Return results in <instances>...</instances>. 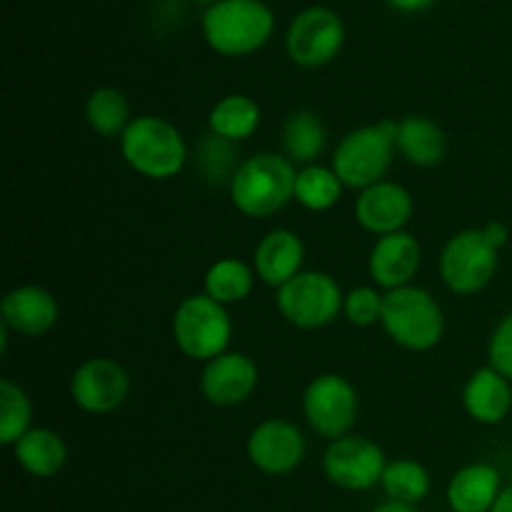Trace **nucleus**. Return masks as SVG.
Here are the masks:
<instances>
[{
    "label": "nucleus",
    "instance_id": "1",
    "mask_svg": "<svg viewBox=\"0 0 512 512\" xmlns=\"http://www.w3.org/2000/svg\"><path fill=\"white\" fill-rule=\"evenodd\" d=\"M295 178L298 170L285 155H250L230 180V200L248 218H270L295 200Z\"/></svg>",
    "mask_w": 512,
    "mask_h": 512
},
{
    "label": "nucleus",
    "instance_id": "2",
    "mask_svg": "<svg viewBox=\"0 0 512 512\" xmlns=\"http://www.w3.org/2000/svg\"><path fill=\"white\" fill-rule=\"evenodd\" d=\"M120 153L138 175L150 180H170L185 168L188 145L170 120L158 115L133 118L120 138Z\"/></svg>",
    "mask_w": 512,
    "mask_h": 512
},
{
    "label": "nucleus",
    "instance_id": "3",
    "mask_svg": "<svg viewBox=\"0 0 512 512\" xmlns=\"http://www.w3.org/2000/svg\"><path fill=\"white\" fill-rule=\"evenodd\" d=\"M395 138H398V120L393 118L350 130L335 148L330 168L338 173L345 188H370L388 175L398 150Z\"/></svg>",
    "mask_w": 512,
    "mask_h": 512
},
{
    "label": "nucleus",
    "instance_id": "4",
    "mask_svg": "<svg viewBox=\"0 0 512 512\" xmlns=\"http://www.w3.org/2000/svg\"><path fill=\"white\" fill-rule=\"evenodd\" d=\"M275 28L270 8L260 0H220L203 15V33L210 48L240 58L263 48Z\"/></svg>",
    "mask_w": 512,
    "mask_h": 512
},
{
    "label": "nucleus",
    "instance_id": "5",
    "mask_svg": "<svg viewBox=\"0 0 512 512\" xmlns=\"http://www.w3.org/2000/svg\"><path fill=\"white\" fill-rule=\"evenodd\" d=\"M380 323L393 343L413 353L433 350L445 333V315L440 303L428 290L415 288V285L385 293Z\"/></svg>",
    "mask_w": 512,
    "mask_h": 512
},
{
    "label": "nucleus",
    "instance_id": "6",
    "mask_svg": "<svg viewBox=\"0 0 512 512\" xmlns=\"http://www.w3.org/2000/svg\"><path fill=\"white\" fill-rule=\"evenodd\" d=\"M233 323H230L228 308L215 303L210 295H188L175 308L173 315V338L180 353L190 360H208L228 353Z\"/></svg>",
    "mask_w": 512,
    "mask_h": 512
},
{
    "label": "nucleus",
    "instance_id": "7",
    "mask_svg": "<svg viewBox=\"0 0 512 512\" xmlns=\"http://www.w3.org/2000/svg\"><path fill=\"white\" fill-rule=\"evenodd\" d=\"M280 315L300 330H318L340 315L345 295L338 280L318 270H303L275 295Z\"/></svg>",
    "mask_w": 512,
    "mask_h": 512
},
{
    "label": "nucleus",
    "instance_id": "8",
    "mask_svg": "<svg viewBox=\"0 0 512 512\" xmlns=\"http://www.w3.org/2000/svg\"><path fill=\"white\" fill-rule=\"evenodd\" d=\"M498 253L483 228L460 230L440 253V278L455 295L480 293L495 278Z\"/></svg>",
    "mask_w": 512,
    "mask_h": 512
},
{
    "label": "nucleus",
    "instance_id": "9",
    "mask_svg": "<svg viewBox=\"0 0 512 512\" xmlns=\"http://www.w3.org/2000/svg\"><path fill=\"white\" fill-rule=\"evenodd\" d=\"M303 415L320 438H345L358 418V390L338 373L318 375L303 393Z\"/></svg>",
    "mask_w": 512,
    "mask_h": 512
},
{
    "label": "nucleus",
    "instance_id": "10",
    "mask_svg": "<svg viewBox=\"0 0 512 512\" xmlns=\"http://www.w3.org/2000/svg\"><path fill=\"white\" fill-rule=\"evenodd\" d=\"M388 460L375 440L363 435H345L333 440L323 455L325 478L340 490L363 493L383 480Z\"/></svg>",
    "mask_w": 512,
    "mask_h": 512
},
{
    "label": "nucleus",
    "instance_id": "11",
    "mask_svg": "<svg viewBox=\"0 0 512 512\" xmlns=\"http://www.w3.org/2000/svg\"><path fill=\"white\" fill-rule=\"evenodd\" d=\"M345 43V25L335 10L313 5L295 15L288 28V55L300 68H323Z\"/></svg>",
    "mask_w": 512,
    "mask_h": 512
},
{
    "label": "nucleus",
    "instance_id": "12",
    "mask_svg": "<svg viewBox=\"0 0 512 512\" xmlns=\"http://www.w3.org/2000/svg\"><path fill=\"white\" fill-rule=\"evenodd\" d=\"M130 375L118 360L90 358L75 368L70 378V398L80 410L108 415L128 400Z\"/></svg>",
    "mask_w": 512,
    "mask_h": 512
},
{
    "label": "nucleus",
    "instance_id": "13",
    "mask_svg": "<svg viewBox=\"0 0 512 512\" xmlns=\"http://www.w3.org/2000/svg\"><path fill=\"white\" fill-rule=\"evenodd\" d=\"M305 435L295 423L268 418L248 438V458L260 473L288 475L305 460Z\"/></svg>",
    "mask_w": 512,
    "mask_h": 512
},
{
    "label": "nucleus",
    "instance_id": "14",
    "mask_svg": "<svg viewBox=\"0 0 512 512\" xmlns=\"http://www.w3.org/2000/svg\"><path fill=\"white\" fill-rule=\"evenodd\" d=\"M258 365L245 353H223L208 360L200 375V393L210 405L235 408L245 403L258 388Z\"/></svg>",
    "mask_w": 512,
    "mask_h": 512
},
{
    "label": "nucleus",
    "instance_id": "15",
    "mask_svg": "<svg viewBox=\"0 0 512 512\" xmlns=\"http://www.w3.org/2000/svg\"><path fill=\"white\" fill-rule=\"evenodd\" d=\"M410 218H413V195L393 180H380V183L360 190L358 200H355L358 225L378 238L405 230Z\"/></svg>",
    "mask_w": 512,
    "mask_h": 512
},
{
    "label": "nucleus",
    "instance_id": "16",
    "mask_svg": "<svg viewBox=\"0 0 512 512\" xmlns=\"http://www.w3.org/2000/svg\"><path fill=\"white\" fill-rule=\"evenodd\" d=\"M420 263H423V250H420L418 238L400 230V233H390L375 240L373 250H370L368 270L373 283L383 288L385 293H390V290L413 283Z\"/></svg>",
    "mask_w": 512,
    "mask_h": 512
},
{
    "label": "nucleus",
    "instance_id": "17",
    "mask_svg": "<svg viewBox=\"0 0 512 512\" xmlns=\"http://www.w3.org/2000/svg\"><path fill=\"white\" fill-rule=\"evenodd\" d=\"M58 300L40 285H20L0 303V323L25 338H40L58 323Z\"/></svg>",
    "mask_w": 512,
    "mask_h": 512
},
{
    "label": "nucleus",
    "instance_id": "18",
    "mask_svg": "<svg viewBox=\"0 0 512 512\" xmlns=\"http://www.w3.org/2000/svg\"><path fill=\"white\" fill-rule=\"evenodd\" d=\"M303 260L305 245L300 235L288 228H275L260 238L253 255V268L265 285L278 290L303 273Z\"/></svg>",
    "mask_w": 512,
    "mask_h": 512
},
{
    "label": "nucleus",
    "instance_id": "19",
    "mask_svg": "<svg viewBox=\"0 0 512 512\" xmlns=\"http://www.w3.org/2000/svg\"><path fill=\"white\" fill-rule=\"evenodd\" d=\"M463 408L475 423L498 425L512 410V383L495 368H478L463 388Z\"/></svg>",
    "mask_w": 512,
    "mask_h": 512
},
{
    "label": "nucleus",
    "instance_id": "20",
    "mask_svg": "<svg viewBox=\"0 0 512 512\" xmlns=\"http://www.w3.org/2000/svg\"><path fill=\"white\" fill-rule=\"evenodd\" d=\"M503 493V478L490 463L460 468L448 483V505L453 512H490Z\"/></svg>",
    "mask_w": 512,
    "mask_h": 512
},
{
    "label": "nucleus",
    "instance_id": "21",
    "mask_svg": "<svg viewBox=\"0 0 512 512\" xmlns=\"http://www.w3.org/2000/svg\"><path fill=\"white\" fill-rule=\"evenodd\" d=\"M395 145L410 165L435 168L438 163H443L448 138L435 120L425 118V115H405L403 120H398Z\"/></svg>",
    "mask_w": 512,
    "mask_h": 512
},
{
    "label": "nucleus",
    "instance_id": "22",
    "mask_svg": "<svg viewBox=\"0 0 512 512\" xmlns=\"http://www.w3.org/2000/svg\"><path fill=\"white\" fill-rule=\"evenodd\" d=\"M13 455L20 468L33 478H53L68 463V445L55 430L30 428L13 445Z\"/></svg>",
    "mask_w": 512,
    "mask_h": 512
},
{
    "label": "nucleus",
    "instance_id": "23",
    "mask_svg": "<svg viewBox=\"0 0 512 512\" xmlns=\"http://www.w3.org/2000/svg\"><path fill=\"white\" fill-rule=\"evenodd\" d=\"M260 120H263L260 105L248 95L233 93L213 105L208 115V128L218 138L240 143V140L253 138L255 130L260 128Z\"/></svg>",
    "mask_w": 512,
    "mask_h": 512
},
{
    "label": "nucleus",
    "instance_id": "24",
    "mask_svg": "<svg viewBox=\"0 0 512 512\" xmlns=\"http://www.w3.org/2000/svg\"><path fill=\"white\" fill-rule=\"evenodd\" d=\"M323 118L308 108L293 110L283 123V150L290 163L313 165L325 148Z\"/></svg>",
    "mask_w": 512,
    "mask_h": 512
},
{
    "label": "nucleus",
    "instance_id": "25",
    "mask_svg": "<svg viewBox=\"0 0 512 512\" xmlns=\"http://www.w3.org/2000/svg\"><path fill=\"white\" fill-rule=\"evenodd\" d=\"M255 273L238 258H220L205 273V295L220 305L243 303L253 293Z\"/></svg>",
    "mask_w": 512,
    "mask_h": 512
},
{
    "label": "nucleus",
    "instance_id": "26",
    "mask_svg": "<svg viewBox=\"0 0 512 512\" xmlns=\"http://www.w3.org/2000/svg\"><path fill=\"white\" fill-rule=\"evenodd\" d=\"M343 188V180L333 168L318 163L303 165L295 178V200L310 213H325L338 203Z\"/></svg>",
    "mask_w": 512,
    "mask_h": 512
},
{
    "label": "nucleus",
    "instance_id": "27",
    "mask_svg": "<svg viewBox=\"0 0 512 512\" xmlns=\"http://www.w3.org/2000/svg\"><path fill=\"white\" fill-rule=\"evenodd\" d=\"M85 118L100 138H123L128 125L133 123L128 100L115 88L93 90L85 103Z\"/></svg>",
    "mask_w": 512,
    "mask_h": 512
},
{
    "label": "nucleus",
    "instance_id": "28",
    "mask_svg": "<svg viewBox=\"0 0 512 512\" xmlns=\"http://www.w3.org/2000/svg\"><path fill=\"white\" fill-rule=\"evenodd\" d=\"M380 485H383L388 500L415 505L420 503V500L428 498L430 473L425 465L418 463V460L398 458L393 460V463H388Z\"/></svg>",
    "mask_w": 512,
    "mask_h": 512
},
{
    "label": "nucleus",
    "instance_id": "29",
    "mask_svg": "<svg viewBox=\"0 0 512 512\" xmlns=\"http://www.w3.org/2000/svg\"><path fill=\"white\" fill-rule=\"evenodd\" d=\"M30 420H33V405L28 393L15 380H0V443L13 448L30 430Z\"/></svg>",
    "mask_w": 512,
    "mask_h": 512
},
{
    "label": "nucleus",
    "instance_id": "30",
    "mask_svg": "<svg viewBox=\"0 0 512 512\" xmlns=\"http://www.w3.org/2000/svg\"><path fill=\"white\" fill-rule=\"evenodd\" d=\"M235 143L230 140L218 138V135L208 133L198 143V153H195V165H198L200 173L205 175L213 183H220V180H233V175L238 173L240 165H235Z\"/></svg>",
    "mask_w": 512,
    "mask_h": 512
},
{
    "label": "nucleus",
    "instance_id": "31",
    "mask_svg": "<svg viewBox=\"0 0 512 512\" xmlns=\"http://www.w3.org/2000/svg\"><path fill=\"white\" fill-rule=\"evenodd\" d=\"M383 305L385 295L378 288L360 285V288H353L345 295L343 313L348 323L355 325V328H370V325L380 323V318H383Z\"/></svg>",
    "mask_w": 512,
    "mask_h": 512
},
{
    "label": "nucleus",
    "instance_id": "32",
    "mask_svg": "<svg viewBox=\"0 0 512 512\" xmlns=\"http://www.w3.org/2000/svg\"><path fill=\"white\" fill-rule=\"evenodd\" d=\"M488 360L490 368L498 370L512 383V313L505 315L498 328L493 330V335H490Z\"/></svg>",
    "mask_w": 512,
    "mask_h": 512
},
{
    "label": "nucleus",
    "instance_id": "33",
    "mask_svg": "<svg viewBox=\"0 0 512 512\" xmlns=\"http://www.w3.org/2000/svg\"><path fill=\"white\" fill-rule=\"evenodd\" d=\"M485 235L490 238V243L495 245V248H505V243H508L510 233H508V225L498 223V220H493V223L485 225Z\"/></svg>",
    "mask_w": 512,
    "mask_h": 512
},
{
    "label": "nucleus",
    "instance_id": "34",
    "mask_svg": "<svg viewBox=\"0 0 512 512\" xmlns=\"http://www.w3.org/2000/svg\"><path fill=\"white\" fill-rule=\"evenodd\" d=\"M388 3L403 13H420V10H428L435 0H388Z\"/></svg>",
    "mask_w": 512,
    "mask_h": 512
},
{
    "label": "nucleus",
    "instance_id": "35",
    "mask_svg": "<svg viewBox=\"0 0 512 512\" xmlns=\"http://www.w3.org/2000/svg\"><path fill=\"white\" fill-rule=\"evenodd\" d=\"M373 512H418V510H415L413 505H408V503H398V500H385V503H380Z\"/></svg>",
    "mask_w": 512,
    "mask_h": 512
},
{
    "label": "nucleus",
    "instance_id": "36",
    "mask_svg": "<svg viewBox=\"0 0 512 512\" xmlns=\"http://www.w3.org/2000/svg\"><path fill=\"white\" fill-rule=\"evenodd\" d=\"M490 512H512V485L510 488H503L498 503H495V508Z\"/></svg>",
    "mask_w": 512,
    "mask_h": 512
},
{
    "label": "nucleus",
    "instance_id": "37",
    "mask_svg": "<svg viewBox=\"0 0 512 512\" xmlns=\"http://www.w3.org/2000/svg\"><path fill=\"white\" fill-rule=\"evenodd\" d=\"M193 3H210V5H215V3H220V0H193Z\"/></svg>",
    "mask_w": 512,
    "mask_h": 512
}]
</instances>
